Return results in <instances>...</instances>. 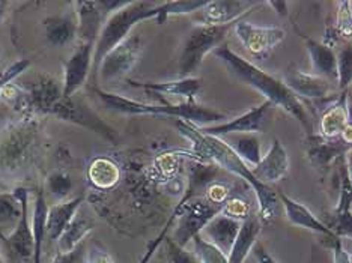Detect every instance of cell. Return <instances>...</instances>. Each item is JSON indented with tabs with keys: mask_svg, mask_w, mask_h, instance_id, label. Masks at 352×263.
Here are the masks:
<instances>
[{
	"mask_svg": "<svg viewBox=\"0 0 352 263\" xmlns=\"http://www.w3.org/2000/svg\"><path fill=\"white\" fill-rule=\"evenodd\" d=\"M191 242H193L195 253L201 263H229V258L226 254L211 242H208L201 233L191 239Z\"/></svg>",
	"mask_w": 352,
	"mask_h": 263,
	"instance_id": "35",
	"label": "cell"
},
{
	"mask_svg": "<svg viewBox=\"0 0 352 263\" xmlns=\"http://www.w3.org/2000/svg\"><path fill=\"white\" fill-rule=\"evenodd\" d=\"M50 116L59 119L62 122L74 124L82 126V128L97 133L104 140H107L110 143H116L118 140L115 128H111V126L107 122H104L91 107H87L82 101L76 100L74 97H63L58 104L54 106Z\"/></svg>",
	"mask_w": 352,
	"mask_h": 263,
	"instance_id": "9",
	"label": "cell"
},
{
	"mask_svg": "<svg viewBox=\"0 0 352 263\" xmlns=\"http://www.w3.org/2000/svg\"><path fill=\"white\" fill-rule=\"evenodd\" d=\"M32 62L29 59H19L8 65L2 73H0V93L5 89V86L14 83L20 76H23L30 68Z\"/></svg>",
	"mask_w": 352,
	"mask_h": 263,
	"instance_id": "39",
	"label": "cell"
},
{
	"mask_svg": "<svg viewBox=\"0 0 352 263\" xmlns=\"http://www.w3.org/2000/svg\"><path fill=\"white\" fill-rule=\"evenodd\" d=\"M328 227L333 230V233L338 238H343V236L352 238V212L346 211V212L334 214L333 222Z\"/></svg>",
	"mask_w": 352,
	"mask_h": 263,
	"instance_id": "40",
	"label": "cell"
},
{
	"mask_svg": "<svg viewBox=\"0 0 352 263\" xmlns=\"http://www.w3.org/2000/svg\"><path fill=\"white\" fill-rule=\"evenodd\" d=\"M259 5L261 2H250V0H214V2H208L204 10L196 12L197 25H235L236 21L243 20L244 15L250 14L253 8Z\"/></svg>",
	"mask_w": 352,
	"mask_h": 263,
	"instance_id": "15",
	"label": "cell"
},
{
	"mask_svg": "<svg viewBox=\"0 0 352 263\" xmlns=\"http://www.w3.org/2000/svg\"><path fill=\"white\" fill-rule=\"evenodd\" d=\"M12 191L21 201L23 212L17 226L14 227L12 232L6 235L5 245L19 262L28 263L29 260H34L35 251L34 230H32V215H29V190L25 187H15Z\"/></svg>",
	"mask_w": 352,
	"mask_h": 263,
	"instance_id": "11",
	"label": "cell"
},
{
	"mask_svg": "<svg viewBox=\"0 0 352 263\" xmlns=\"http://www.w3.org/2000/svg\"><path fill=\"white\" fill-rule=\"evenodd\" d=\"M208 0H187V2H163L162 5V12H160V17L157 19L158 25H163V23L173 17V15H184V14H195L199 12L206 6Z\"/></svg>",
	"mask_w": 352,
	"mask_h": 263,
	"instance_id": "34",
	"label": "cell"
},
{
	"mask_svg": "<svg viewBox=\"0 0 352 263\" xmlns=\"http://www.w3.org/2000/svg\"><path fill=\"white\" fill-rule=\"evenodd\" d=\"M163 2H131L122 10L113 12L106 20L102 26L101 34L95 43V52H94V65H92V86H97L98 82V69L102 59L106 58L107 53L121 44L122 41L131 35L133 29L142 21L146 20H155L160 17L162 12Z\"/></svg>",
	"mask_w": 352,
	"mask_h": 263,
	"instance_id": "5",
	"label": "cell"
},
{
	"mask_svg": "<svg viewBox=\"0 0 352 263\" xmlns=\"http://www.w3.org/2000/svg\"><path fill=\"white\" fill-rule=\"evenodd\" d=\"M119 179H121V170H119V165L115 161H111L110 158L98 157L87 167V181L97 190L107 191L113 188Z\"/></svg>",
	"mask_w": 352,
	"mask_h": 263,
	"instance_id": "28",
	"label": "cell"
},
{
	"mask_svg": "<svg viewBox=\"0 0 352 263\" xmlns=\"http://www.w3.org/2000/svg\"><path fill=\"white\" fill-rule=\"evenodd\" d=\"M283 82L301 101H321L333 93L331 82L315 74L302 73L300 69L287 71Z\"/></svg>",
	"mask_w": 352,
	"mask_h": 263,
	"instance_id": "17",
	"label": "cell"
},
{
	"mask_svg": "<svg viewBox=\"0 0 352 263\" xmlns=\"http://www.w3.org/2000/svg\"><path fill=\"white\" fill-rule=\"evenodd\" d=\"M352 83V45L343 47L338 54V86L345 92Z\"/></svg>",
	"mask_w": 352,
	"mask_h": 263,
	"instance_id": "36",
	"label": "cell"
},
{
	"mask_svg": "<svg viewBox=\"0 0 352 263\" xmlns=\"http://www.w3.org/2000/svg\"><path fill=\"white\" fill-rule=\"evenodd\" d=\"M175 218H176V215H175V212H173L172 217H170L169 220H167V225L163 227L162 232H160V235L154 239V241H152V242L148 245V249H146L145 254H143V258L140 259L139 263H149V262H151V259H152V256H154V254H155V251H157V250L160 249V247H162V244L166 241L167 233H169V229L173 226V222H175Z\"/></svg>",
	"mask_w": 352,
	"mask_h": 263,
	"instance_id": "43",
	"label": "cell"
},
{
	"mask_svg": "<svg viewBox=\"0 0 352 263\" xmlns=\"http://www.w3.org/2000/svg\"><path fill=\"white\" fill-rule=\"evenodd\" d=\"M298 34L310 56L314 74L328 80L333 84L338 83V54L334 53L331 45L319 43L316 39L301 34V32H298Z\"/></svg>",
	"mask_w": 352,
	"mask_h": 263,
	"instance_id": "21",
	"label": "cell"
},
{
	"mask_svg": "<svg viewBox=\"0 0 352 263\" xmlns=\"http://www.w3.org/2000/svg\"><path fill=\"white\" fill-rule=\"evenodd\" d=\"M47 214H49V205H47L43 190L36 191L34 211H32V230H34V260L32 263H43V247L47 238Z\"/></svg>",
	"mask_w": 352,
	"mask_h": 263,
	"instance_id": "30",
	"label": "cell"
},
{
	"mask_svg": "<svg viewBox=\"0 0 352 263\" xmlns=\"http://www.w3.org/2000/svg\"><path fill=\"white\" fill-rule=\"evenodd\" d=\"M73 187V178H71L69 173L63 170H54L45 179L47 193L54 197L58 202L68 201V196Z\"/></svg>",
	"mask_w": 352,
	"mask_h": 263,
	"instance_id": "33",
	"label": "cell"
},
{
	"mask_svg": "<svg viewBox=\"0 0 352 263\" xmlns=\"http://www.w3.org/2000/svg\"><path fill=\"white\" fill-rule=\"evenodd\" d=\"M85 263H116V260L100 241H94L89 247H86Z\"/></svg>",
	"mask_w": 352,
	"mask_h": 263,
	"instance_id": "41",
	"label": "cell"
},
{
	"mask_svg": "<svg viewBox=\"0 0 352 263\" xmlns=\"http://www.w3.org/2000/svg\"><path fill=\"white\" fill-rule=\"evenodd\" d=\"M143 52V38L140 34H131L113 50L107 53L98 69V80L102 83H115L125 80L139 62Z\"/></svg>",
	"mask_w": 352,
	"mask_h": 263,
	"instance_id": "8",
	"label": "cell"
},
{
	"mask_svg": "<svg viewBox=\"0 0 352 263\" xmlns=\"http://www.w3.org/2000/svg\"><path fill=\"white\" fill-rule=\"evenodd\" d=\"M126 83L151 93L178 97L184 101H196L197 93L202 89V80L197 77L178 78L173 80V82H135V80H126Z\"/></svg>",
	"mask_w": 352,
	"mask_h": 263,
	"instance_id": "20",
	"label": "cell"
},
{
	"mask_svg": "<svg viewBox=\"0 0 352 263\" xmlns=\"http://www.w3.org/2000/svg\"><path fill=\"white\" fill-rule=\"evenodd\" d=\"M352 3L342 2L338 10V30L343 36L352 38Z\"/></svg>",
	"mask_w": 352,
	"mask_h": 263,
	"instance_id": "42",
	"label": "cell"
},
{
	"mask_svg": "<svg viewBox=\"0 0 352 263\" xmlns=\"http://www.w3.org/2000/svg\"><path fill=\"white\" fill-rule=\"evenodd\" d=\"M23 206L21 201L14 194V191L10 193H0V230L6 236L5 230L12 232L14 227L21 217Z\"/></svg>",
	"mask_w": 352,
	"mask_h": 263,
	"instance_id": "32",
	"label": "cell"
},
{
	"mask_svg": "<svg viewBox=\"0 0 352 263\" xmlns=\"http://www.w3.org/2000/svg\"><path fill=\"white\" fill-rule=\"evenodd\" d=\"M289 155L280 140H274L265 155H262L259 164L253 167V176L262 184L270 185L283 179L289 172Z\"/></svg>",
	"mask_w": 352,
	"mask_h": 263,
	"instance_id": "18",
	"label": "cell"
},
{
	"mask_svg": "<svg viewBox=\"0 0 352 263\" xmlns=\"http://www.w3.org/2000/svg\"><path fill=\"white\" fill-rule=\"evenodd\" d=\"M277 198L280 201V203H282L285 214H286V218L291 222V225L311 230V232H315V233L325 235L330 239L338 238L333 233V230L328 227L325 222L319 220L316 215L307 208V206H304L302 203L294 201V198H291L289 196H286L283 191H277Z\"/></svg>",
	"mask_w": 352,
	"mask_h": 263,
	"instance_id": "22",
	"label": "cell"
},
{
	"mask_svg": "<svg viewBox=\"0 0 352 263\" xmlns=\"http://www.w3.org/2000/svg\"><path fill=\"white\" fill-rule=\"evenodd\" d=\"M268 5L273 6L276 12L278 15H282V17H286L287 12H289V11H287V6H289V3H287V2H268Z\"/></svg>",
	"mask_w": 352,
	"mask_h": 263,
	"instance_id": "46",
	"label": "cell"
},
{
	"mask_svg": "<svg viewBox=\"0 0 352 263\" xmlns=\"http://www.w3.org/2000/svg\"><path fill=\"white\" fill-rule=\"evenodd\" d=\"M352 146L339 139H324L321 135H309L307 157L315 169L321 173H327L333 164L343 155L348 154Z\"/></svg>",
	"mask_w": 352,
	"mask_h": 263,
	"instance_id": "16",
	"label": "cell"
},
{
	"mask_svg": "<svg viewBox=\"0 0 352 263\" xmlns=\"http://www.w3.org/2000/svg\"><path fill=\"white\" fill-rule=\"evenodd\" d=\"M86 262V245L85 242L80 244L76 250L69 253L56 254L52 263H85Z\"/></svg>",
	"mask_w": 352,
	"mask_h": 263,
	"instance_id": "44",
	"label": "cell"
},
{
	"mask_svg": "<svg viewBox=\"0 0 352 263\" xmlns=\"http://www.w3.org/2000/svg\"><path fill=\"white\" fill-rule=\"evenodd\" d=\"M28 92L30 113L39 117L50 116L54 106L63 98L62 82L49 73H39L25 84Z\"/></svg>",
	"mask_w": 352,
	"mask_h": 263,
	"instance_id": "14",
	"label": "cell"
},
{
	"mask_svg": "<svg viewBox=\"0 0 352 263\" xmlns=\"http://www.w3.org/2000/svg\"><path fill=\"white\" fill-rule=\"evenodd\" d=\"M346 93L328 108L319 121V135L324 139H339L349 124V107L346 102Z\"/></svg>",
	"mask_w": 352,
	"mask_h": 263,
	"instance_id": "27",
	"label": "cell"
},
{
	"mask_svg": "<svg viewBox=\"0 0 352 263\" xmlns=\"http://www.w3.org/2000/svg\"><path fill=\"white\" fill-rule=\"evenodd\" d=\"M44 131L41 117L21 115L0 128V181H11L29 172L41 155Z\"/></svg>",
	"mask_w": 352,
	"mask_h": 263,
	"instance_id": "3",
	"label": "cell"
},
{
	"mask_svg": "<svg viewBox=\"0 0 352 263\" xmlns=\"http://www.w3.org/2000/svg\"><path fill=\"white\" fill-rule=\"evenodd\" d=\"M83 201V196H78L49 206V214H47V236L52 241H58L60 238L63 230L69 226V222L73 221L80 208H82Z\"/></svg>",
	"mask_w": 352,
	"mask_h": 263,
	"instance_id": "26",
	"label": "cell"
},
{
	"mask_svg": "<svg viewBox=\"0 0 352 263\" xmlns=\"http://www.w3.org/2000/svg\"><path fill=\"white\" fill-rule=\"evenodd\" d=\"M235 25L226 26H206L196 25L188 32L186 41L182 44L178 63L179 78L193 77V74L202 65L206 54L217 50L225 39L234 30Z\"/></svg>",
	"mask_w": 352,
	"mask_h": 263,
	"instance_id": "6",
	"label": "cell"
},
{
	"mask_svg": "<svg viewBox=\"0 0 352 263\" xmlns=\"http://www.w3.org/2000/svg\"><path fill=\"white\" fill-rule=\"evenodd\" d=\"M77 17V39L80 43H97L104 23L109 19L98 0L92 2H74Z\"/></svg>",
	"mask_w": 352,
	"mask_h": 263,
	"instance_id": "19",
	"label": "cell"
},
{
	"mask_svg": "<svg viewBox=\"0 0 352 263\" xmlns=\"http://www.w3.org/2000/svg\"><path fill=\"white\" fill-rule=\"evenodd\" d=\"M262 230V221L259 215L252 212L239 227L238 236L234 242V247L229 253V263H244L245 259L249 258L253 247L259 241V235Z\"/></svg>",
	"mask_w": 352,
	"mask_h": 263,
	"instance_id": "25",
	"label": "cell"
},
{
	"mask_svg": "<svg viewBox=\"0 0 352 263\" xmlns=\"http://www.w3.org/2000/svg\"><path fill=\"white\" fill-rule=\"evenodd\" d=\"M176 125H178L179 131L191 140V143H195L199 154L215 163V165L223 167L229 173L235 174L239 179L247 182V185L252 188L256 198H258V215L262 222H270L276 217V209L278 203L277 193L270 185L262 184L261 181L253 176L250 167L234 152V149L225 140L221 137L202 134L197 130V126L187 122L179 121Z\"/></svg>",
	"mask_w": 352,
	"mask_h": 263,
	"instance_id": "1",
	"label": "cell"
},
{
	"mask_svg": "<svg viewBox=\"0 0 352 263\" xmlns=\"http://www.w3.org/2000/svg\"><path fill=\"white\" fill-rule=\"evenodd\" d=\"M47 44L54 49H65L77 39V17L74 14L52 15L41 21Z\"/></svg>",
	"mask_w": 352,
	"mask_h": 263,
	"instance_id": "23",
	"label": "cell"
},
{
	"mask_svg": "<svg viewBox=\"0 0 352 263\" xmlns=\"http://www.w3.org/2000/svg\"><path fill=\"white\" fill-rule=\"evenodd\" d=\"M276 106L273 102L263 100L259 106L252 107L249 111L239 115L230 121H226L219 125L205 126V128H197L202 134L214 135V137H225L229 134H241V133H262L265 128V124L268 121L270 111Z\"/></svg>",
	"mask_w": 352,
	"mask_h": 263,
	"instance_id": "13",
	"label": "cell"
},
{
	"mask_svg": "<svg viewBox=\"0 0 352 263\" xmlns=\"http://www.w3.org/2000/svg\"><path fill=\"white\" fill-rule=\"evenodd\" d=\"M239 227H241V221L226 217V215H223L220 212L204 227L201 235L208 242H211L212 245L217 247L219 250L225 253L226 256H229L232 247H234V242L238 236Z\"/></svg>",
	"mask_w": 352,
	"mask_h": 263,
	"instance_id": "24",
	"label": "cell"
},
{
	"mask_svg": "<svg viewBox=\"0 0 352 263\" xmlns=\"http://www.w3.org/2000/svg\"><path fill=\"white\" fill-rule=\"evenodd\" d=\"M346 165H348L349 179H351V182H352V148L348 150V154H346Z\"/></svg>",
	"mask_w": 352,
	"mask_h": 263,
	"instance_id": "48",
	"label": "cell"
},
{
	"mask_svg": "<svg viewBox=\"0 0 352 263\" xmlns=\"http://www.w3.org/2000/svg\"><path fill=\"white\" fill-rule=\"evenodd\" d=\"M212 53L215 58L220 59V62L225 63L226 68L230 71V74L235 76L239 82L253 87L254 91H258L261 95H263L267 101L273 102L276 107H280L285 110L287 115L297 119L304 128L307 130L309 134L311 133V124L306 106H304V102L285 84L283 80H278L277 77L268 74L267 71H263L250 60L244 59L243 56H239L234 50H230L228 45H221Z\"/></svg>",
	"mask_w": 352,
	"mask_h": 263,
	"instance_id": "2",
	"label": "cell"
},
{
	"mask_svg": "<svg viewBox=\"0 0 352 263\" xmlns=\"http://www.w3.org/2000/svg\"><path fill=\"white\" fill-rule=\"evenodd\" d=\"M94 227V221L87 215L77 214L58 239L59 253H69L76 250L80 244L85 242V239L89 236Z\"/></svg>",
	"mask_w": 352,
	"mask_h": 263,
	"instance_id": "31",
	"label": "cell"
},
{
	"mask_svg": "<svg viewBox=\"0 0 352 263\" xmlns=\"http://www.w3.org/2000/svg\"><path fill=\"white\" fill-rule=\"evenodd\" d=\"M0 263H5V260H3V258H2V256H0Z\"/></svg>",
	"mask_w": 352,
	"mask_h": 263,
	"instance_id": "50",
	"label": "cell"
},
{
	"mask_svg": "<svg viewBox=\"0 0 352 263\" xmlns=\"http://www.w3.org/2000/svg\"><path fill=\"white\" fill-rule=\"evenodd\" d=\"M167 263H201L195 251H188L186 247L176 244L172 238H166Z\"/></svg>",
	"mask_w": 352,
	"mask_h": 263,
	"instance_id": "37",
	"label": "cell"
},
{
	"mask_svg": "<svg viewBox=\"0 0 352 263\" xmlns=\"http://www.w3.org/2000/svg\"><path fill=\"white\" fill-rule=\"evenodd\" d=\"M234 34L253 58H265L286 36V32L282 27L254 26L244 19L235 23Z\"/></svg>",
	"mask_w": 352,
	"mask_h": 263,
	"instance_id": "12",
	"label": "cell"
},
{
	"mask_svg": "<svg viewBox=\"0 0 352 263\" xmlns=\"http://www.w3.org/2000/svg\"><path fill=\"white\" fill-rule=\"evenodd\" d=\"M221 209V205L210 202L205 196L190 198L187 202L181 201L173 211L178 218V225L175 227L172 239L178 245L187 247L191 239L201 233L204 227L215 215H219Z\"/></svg>",
	"mask_w": 352,
	"mask_h": 263,
	"instance_id": "7",
	"label": "cell"
},
{
	"mask_svg": "<svg viewBox=\"0 0 352 263\" xmlns=\"http://www.w3.org/2000/svg\"><path fill=\"white\" fill-rule=\"evenodd\" d=\"M94 52V43H78L68 59L63 62L62 92L65 98H73L87 83V78L92 74Z\"/></svg>",
	"mask_w": 352,
	"mask_h": 263,
	"instance_id": "10",
	"label": "cell"
},
{
	"mask_svg": "<svg viewBox=\"0 0 352 263\" xmlns=\"http://www.w3.org/2000/svg\"><path fill=\"white\" fill-rule=\"evenodd\" d=\"M252 253L254 254L256 262H258V263H278V262L273 258V254H271V253L265 249V245H263L261 241L256 242V245L253 247Z\"/></svg>",
	"mask_w": 352,
	"mask_h": 263,
	"instance_id": "45",
	"label": "cell"
},
{
	"mask_svg": "<svg viewBox=\"0 0 352 263\" xmlns=\"http://www.w3.org/2000/svg\"><path fill=\"white\" fill-rule=\"evenodd\" d=\"M11 10V2H5V0H0V25L6 20L8 12Z\"/></svg>",
	"mask_w": 352,
	"mask_h": 263,
	"instance_id": "47",
	"label": "cell"
},
{
	"mask_svg": "<svg viewBox=\"0 0 352 263\" xmlns=\"http://www.w3.org/2000/svg\"><path fill=\"white\" fill-rule=\"evenodd\" d=\"M94 93L97 95L102 106L110 111H115L119 115L126 116H169L181 119L182 122H187L197 126V128H205V126H212L226 122L228 116L221 111L206 107L197 101H181L178 104H148L138 100L124 97V95L107 92L101 87L92 86Z\"/></svg>",
	"mask_w": 352,
	"mask_h": 263,
	"instance_id": "4",
	"label": "cell"
},
{
	"mask_svg": "<svg viewBox=\"0 0 352 263\" xmlns=\"http://www.w3.org/2000/svg\"><path fill=\"white\" fill-rule=\"evenodd\" d=\"M0 241H2L3 244H5V241H6V236L3 235V232H2V230H0Z\"/></svg>",
	"mask_w": 352,
	"mask_h": 263,
	"instance_id": "49",
	"label": "cell"
},
{
	"mask_svg": "<svg viewBox=\"0 0 352 263\" xmlns=\"http://www.w3.org/2000/svg\"><path fill=\"white\" fill-rule=\"evenodd\" d=\"M252 205L249 202H245L241 197H229L225 206H223L221 214L226 215V217H230L238 221H244L249 215L252 214Z\"/></svg>",
	"mask_w": 352,
	"mask_h": 263,
	"instance_id": "38",
	"label": "cell"
},
{
	"mask_svg": "<svg viewBox=\"0 0 352 263\" xmlns=\"http://www.w3.org/2000/svg\"><path fill=\"white\" fill-rule=\"evenodd\" d=\"M228 145L234 149V152L243 159V161L253 169L259 164L261 154V140L259 135L254 133H241V134H229L221 137Z\"/></svg>",
	"mask_w": 352,
	"mask_h": 263,
	"instance_id": "29",
	"label": "cell"
}]
</instances>
